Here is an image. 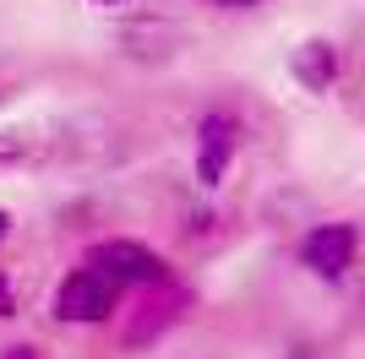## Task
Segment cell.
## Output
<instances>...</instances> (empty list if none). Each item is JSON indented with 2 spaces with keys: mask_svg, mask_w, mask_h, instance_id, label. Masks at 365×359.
<instances>
[{
  "mask_svg": "<svg viewBox=\"0 0 365 359\" xmlns=\"http://www.w3.org/2000/svg\"><path fill=\"white\" fill-rule=\"evenodd\" d=\"M191 305H197V294H191L180 278L153 283V288H137V294L125 299V311H120V348H125V354L158 348L169 332L191 316Z\"/></svg>",
  "mask_w": 365,
  "mask_h": 359,
  "instance_id": "6da1fadb",
  "label": "cell"
},
{
  "mask_svg": "<svg viewBox=\"0 0 365 359\" xmlns=\"http://www.w3.org/2000/svg\"><path fill=\"white\" fill-rule=\"evenodd\" d=\"M125 311V288L115 278H104L98 267L76 261L71 272H61V283L49 294V316L61 327H104Z\"/></svg>",
  "mask_w": 365,
  "mask_h": 359,
  "instance_id": "7a4b0ae2",
  "label": "cell"
},
{
  "mask_svg": "<svg viewBox=\"0 0 365 359\" xmlns=\"http://www.w3.org/2000/svg\"><path fill=\"white\" fill-rule=\"evenodd\" d=\"M245 142V120L229 104H213L197 115V131H191V164H197V185L202 191H218L229 175V164L240 158Z\"/></svg>",
  "mask_w": 365,
  "mask_h": 359,
  "instance_id": "3957f363",
  "label": "cell"
},
{
  "mask_svg": "<svg viewBox=\"0 0 365 359\" xmlns=\"http://www.w3.org/2000/svg\"><path fill=\"white\" fill-rule=\"evenodd\" d=\"M82 261H88V267H98L104 278H115L125 294H137V288H153V283H169V278H175V267H169L164 256L153 251V245H142V239H131V234L93 239Z\"/></svg>",
  "mask_w": 365,
  "mask_h": 359,
  "instance_id": "277c9868",
  "label": "cell"
},
{
  "mask_svg": "<svg viewBox=\"0 0 365 359\" xmlns=\"http://www.w3.org/2000/svg\"><path fill=\"white\" fill-rule=\"evenodd\" d=\"M300 267L311 272V278H322V283H344L354 267V256H360V224H349V218H333V224H317L305 229L300 239Z\"/></svg>",
  "mask_w": 365,
  "mask_h": 359,
  "instance_id": "5b68a950",
  "label": "cell"
},
{
  "mask_svg": "<svg viewBox=\"0 0 365 359\" xmlns=\"http://www.w3.org/2000/svg\"><path fill=\"white\" fill-rule=\"evenodd\" d=\"M289 76L305 93H333V82L344 76V49H338L333 38H305L289 55Z\"/></svg>",
  "mask_w": 365,
  "mask_h": 359,
  "instance_id": "8992f818",
  "label": "cell"
},
{
  "mask_svg": "<svg viewBox=\"0 0 365 359\" xmlns=\"http://www.w3.org/2000/svg\"><path fill=\"white\" fill-rule=\"evenodd\" d=\"M38 158V142L28 131H0V175H11V169H28Z\"/></svg>",
  "mask_w": 365,
  "mask_h": 359,
  "instance_id": "52a82bcc",
  "label": "cell"
},
{
  "mask_svg": "<svg viewBox=\"0 0 365 359\" xmlns=\"http://www.w3.org/2000/svg\"><path fill=\"white\" fill-rule=\"evenodd\" d=\"M16 311H22L16 283H11V272H0V321H16Z\"/></svg>",
  "mask_w": 365,
  "mask_h": 359,
  "instance_id": "ba28073f",
  "label": "cell"
},
{
  "mask_svg": "<svg viewBox=\"0 0 365 359\" xmlns=\"http://www.w3.org/2000/svg\"><path fill=\"white\" fill-rule=\"evenodd\" d=\"M213 224H218V212L202 207V212H191V218H185V234H191V239H197V234H213Z\"/></svg>",
  "mask_w": 365,
  "mask_h": 359,
  "instance_id": "9c48e42d",
  "label": "cell"
},
{
  "mask_svg": "<svg viewBox=\"0 0 365 359\" xmlns=\"http://www.w3.org/2000/svg\"><path fill=\"white\" fill-rule=\"evenodd\" d=\"M0 359H44V348H38V343H6Z\"/></svg>",
  "mask_w": 365,
  "mask_h": 359,
  "instance_id": "30bf717a",
  "label": "cell"
},
{
  "mask_svg": "<svg viewBox=\"0 0 365 359\" xmlns=\"http://www.w3.org/2000/svg\"><path fill=\"white\" fill-rule=\"evenodd\" d=\"M202 6H213V11H257L262 0H202Z\"/></svg>",
  "mask_w": 365,
  "mask_h": 359,
  "instance_id": "8fae6325",
  "label": "cell"
},
{
  "mask_svg": "<svg viewBox=\"0 0 365 359\" xmlns=\"http://www.w3.org/2000/svg\"><path fill=\"white\" fill-rule=\"evenodd\" d=\"M11 229H16V218L6 207H0V245H6V239H11Z\"/></svg>",
  "mask_w": 365,
  "mask_h": 359,
  "instance_id": "7c38bea8",
  "label": "cell"
},
{
  "mask_svg": "<svg viewBox=\"0 0 365 359\" xmlns=\"http://www.w3.org/2000/svg\"><path fill=\"white\" fill-rule=\"evenodd\" d=\"M88 6H98V11H125L131 0H88Z\"/></svg>",
  "mask_w": 365,
  "mask_h": 359,
  "instance_id": "4fadbf2b",
  "label": "cell"
},
{
  "mask_svg": "<svg viewBox=\"0 0 365 359\" xmlns=\"http://www.w3.org/2000/svg\"><path fill=\"white\" fill-rule=\"evenodd\" d=\"M6 98H11V88H6V82H0V104H6Z\"/></svg>",
  "mask_w": 365,
  "mask_h": 359,
  "instance_id": "5bb4252c",
  "label": "cell"
}]
</instances>
